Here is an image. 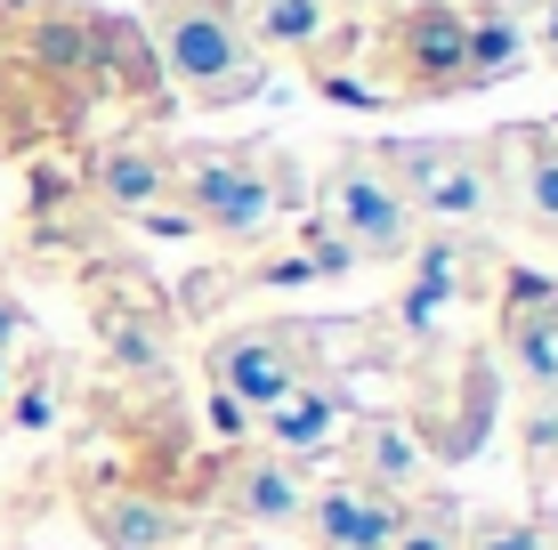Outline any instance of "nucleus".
I'll return each mask as SVG.
<instances>
[{"instance_id":"16","label":"nucleus","mask_w":558,"mask_h":550,"mask_svg":"<svg viewBox=\"0 0 558 550\" xmlns=\"http://www.w3.org/2000/svg\"><path fill=\"white\" fill-rule=\"evenodd\" d=\"M89 186H98L106 211L146 219V211H162V203H170V186H179V162H170L154 138H122V146H106V155H98Z\"/></svg>"},{"instance_id":"8","label":"nucleus","mask_w":558,"mask_h":550,"mask_svg":"<svg viewBox=\"0 0 558 550\" xmlns=\"http://www.w3.org/2000/svg\"><path fill=\"white\" fill-rule=\"evenodd\" d=\"M89 325H98L106 340V356L122 372H146V381H162V365H170V325H162V308H154V283L138 276H113L98 268L89 276Z\"/></svg>"},{"instance_id":"23","label":"nucleus","mask_w":558,"mask_h":550,"mask_svg":"<svg viewBox=\"0 0 558 550\" xmlns=\"http://www.w3.org/2000/svg\"><path fill=\"white\" fill-rule=\"evenodd\" d=\"M526 469L543 486H558V389L534 396V413H526Z\"/></svg>"},{"instance_id":"3","label":"nucleus","mask_w":558,"mask_h":550,"mask_svg":"<svg viewBox=\"0 0 558 550\" xmlns=\"http://www.w3.org/2000/svg\"><path fill=\"white\" fill-rule=\"evenodd\" d=\"M324 349H332L324 325H307V316H267V325H243V332L210 340L203 381L219 389V396H235V405L259 421V413H276L300 381H316Z\"/></svg>"},{"instance_id":"12","label":"nucleus","mask_w":558,"mask_h":550,"mask_svg":"<svg viewBox=\"0 0 558 550\" xmlns=\"http://www.w3.org/2000/svg\"><path fill=\"white\" fill-rule=\"evenodd\" d=\"M405 510H413V502L364 494L356 478H332V486H307L300 535H307V550H389L397 526H405Z\"/></svg>"},{"instance_id":"6","label":"nucleus","mask_w":558,"mask_h":550,"mask_svg":"<svg viewBox=\"0 0 558 550\" xmlns=\"http://www.w3.org/2000/svg\"><path fill=\"white\" fill-rule=\"evenodd\" d=\"M203 494L235 526H252V535H292L300 510H307V478H300V462H283L267 445H227L203 469Z\"/></svg>"},{"instance_id":"1","label":"nucleus","mask_w":558,"mask_h":550,"mask_svg":"<svg viewBox=\"0 0 558 550\" xmlns=\"http://www.w3.org/2000/svg\"><path fill=\"white\" fill-rule=\"evenodd\" d=\"M170 203L195 219V235L252 243L276 211H292V203H300V179H292V162L267 155V146H203V155L179 162Z\"/></svg>"},{"instance_id":"22","label":"nucleus","mask_w":558,"mask_h":550,"mask_svg":"<svg viewBox=\"0 0 558 550\" xmlns=\"http://www.w3.org/2000/svg\"><path fill=\"white\" fill-rule=\"evenodd\" d=\"M558 526L550 518H470L461 526V550H550Z\"/></svg>"},{"instance_id":"25","label":"nucleus","mask_w":558,"mask_h":550,"mask_svg":"<svg viewBox=\"0 0 558 550\" xmlns=\"http://www.w3.org/2000/svg\"><path fill=\"white\" fill-rule=\"evenodd\" d=\"M526 41H543L558 57V0H534V33H526Z\"/></svg>"},{"instance_id":"24","label":"nucleus","mask_w":558,"mask_h":550,"mask_svg":"<svg viewBox=\"0 0 558 550\" xmlns=\"http://www.w3.org/2000/svg\"><path fill=\"white\" fill-rule=\"evenodd\" d=\"M33 332V316H25V300H9V292H0V356H9L16 349V340H25Z\"/></svg>"},{"instance_id":"19","label":"nucleus","mask_w":558,"mask_h":550,"mask_svg":"<svg viewBox=\"0 0 558 550\" xmlns=\"http://www.w3.org/2000/svg\"><path fill=\"white\" fill-rule=\"evenodd\" d=\"M252 49H324L332 33V0H243L235 9Z\"/></svg>"},{"instance_id":"4","label":"nucleus","mask_w":558,"mask_h":550,"mask_svg":"<svg viewBox=\"0 0 558 550\" xmlns=\"http://www.w3.org/2000/svg\"><path fill=\"white\" fill-rule=\"evenodd\" d=\"M316 227L332 243H349L356 259H413L421 243V219L413 203L397 195V179L373 162V146H349L316 186Z\"/></svg>"},{"instance_id":"27","label":"nucleus","mask_w":558,"mask_h":550,"mask_svg":"<svg viewBox=\"0 0 558 550\" xmlns=\"http://www.w3.org/2000/svg\"><path fill=\"white\" fill-rule=\"evenodd\" d=\"M0 9H9V16H33V0H0Z\"/></svg>"},{"instance_id":"21","label":"nucleus","mask_w":558,"mask_h":550,"mask_svg":"<svg viewBox=\"0 0 558 550\" xmlns=\"http://www.w3.org/2000/svg\"><path fill=\"white\" fill-rule=\"evenodd\" d=\"M389 550H461V518H453V502L413 494V510H405V526H397V542H389Z\"/></svg>"},{"instance_id":"17","label":"nucleus","mask_w":558,"mask_h":550,"mask_svg":"<svg viewBox=\"0 0 558 550\" xmlns=\"http://www.w3.org/2000/svg\"><path fill=\"white\" fill-rule=\"evenodd\" d=\"M340 413H349V389H340V372H316V381H300L276 413H259V421H267V453H283V462H316V453L332 445Z\"/></svg>"},{"instance_id":"11","label":"nucleus","mask_w":558,"mask_h":550,"mask_svg":"<svg viewBox=\"0 0 558 550\" xmlns=\"http://www.w3.org/2000/svg\"><path fill=\"white\" fill-rule=\"evenodd\" d=\"M486 405H494L486 365H477V356H437V372L421 381L405 429L421 445H437V453H477V421H486Z\"/></svg>"},{"instance_id":"26","label":"nucleus","mask_w":558,"mask_h":550,"mask_svg":"<svg viewBox=\"0 0 558 550\" xmlns=\"http://www.w3.org/2000/svg\"><path fill=\"white\" fill-rule=\"evenodd\" d=\"M9 381H16V365H9V356H0V405H9Z\"/></svg>"},{"instance_id":"29","label":"nucleus","mask_w":558,"mask_h":550,"mask_svg":"<svg viewBox=\"0 0 558 550\" xmlns=\"http://www.w3.org/2000/svg\"><path fill=\"white\" fill-rule=\"evenodd\" d=\"M33 9H73V0H33Z\"/></svg>"},{"instance_id":"7","label":"nucleus","mask_w":558,"mask_h":550,"mask_svg":"<svg viewBox=\"0 0 558 550\" xmlns=\"http://www.w3.org/2000/svg\"><path fill=\"white\" fill-rule=\"evenodd\" d=\"M470 16L453 0H421V9L397 16V33L380 41V65H389L397 89L413 98H446V89H470Z\"/></svg>"},{"instance_id":"18","label":"nucleus","mask_w":558,"mask_h":550,"mask_svg":"<svg viewBox=\"0 0 558 550\" xmlns=\"http://www.w3.org/2000/svg\"><path fill=\"white\" fill-rule=\"evenodd\" d=\"M470 16V57H461V65H470V89H486V82H510L518 65H526V16L510 9V0H494V9H461Z\"/></svg>"},{"instance_id":"28","label":"nucleus","mask_w":558,"mask_h":550,"mask_svg":"<svg viewBox=\"0 0 558 550\" xmlns=\"http://www.w3.org/2000/svg\"><path fill=\"white\" fill-rule=\"evenodd\" d=\"M210 550H267V542H210Z\"/></svg>"},{"instance_id":"2","label":"nucleus","mask_w":558,"mask_h":550,"mask_svg":"<svg viewBox=\"0 0 558 550\" xmlns=\"http://www.w3.org/2000/svg\"><path fill=\"white\" fill-rule=\"evenodd\" d=\"M154 57L195 106H243L267 82L259 49L235 25V0H162L154 9Z\"/></svg>"},{"instance_id":"15","label":"nucleus","mask_w":558,"mask_h":550,"mask_svg":"<svg viewBox=\"0 0 558 550\" xmlns=\"http://www.w3.org/2000/svg\"><path fill=\"white\" fill-rule=\"evenodd\" d=\"M349 478L364 486V494L413 502V494H429V445H421L397 413H373V421L349 429Z\"/></svg>"},{"instance_id":"14","label":"nucleus","mask_w":558,"mask_h":550,"mask_svg":"<svg viewBox=\"0 0 558 550\" xmlns=\"http://www.w3.org/2000/svg\"><path fill=\"white\" fill-rule=\"evenodd\" d=\"M470 276H494V252H477V243H461V235H421L413 243V283H405V300H397V332H429L437 316L470 292Z\"/></svg>"},{"instance_id":"10","label":"nucleus","mask_w":558,"mask_h":550,"mask_svg":"<svg viewBox=\"0 0 558 550\" xmlns=\"http://www.w3.org/2000/svg\"><path fill=\"white\" fill-rule=\"evenodd\" d=\"M486 162H494V195L510 203L526 227L558 235V138L550 122H510L486 138Z\"/></svg>"},{"instance_id":"20","label":"nucleus","mask_w":558,"mask_h":550,"mask_svg":"<svg viewBox=\"0 0 558 550\" xmlns=\"http://www.w3.org/2000/svg\"><path fill=\"white\" fill-rule=\"evenodd\" d=\"M57 405H65V372H57V356L33 365V381H9V429H57Z\"/></svg>"},{"instance_id":"30","label":"nucleus","mask_w":558,"mask_h":550,"mask_svg":"<svg viewBox=\"0 0 558 550\" xmlns=\"http://www.w3.org/2000/svg\"><path fill=\"white\" fill-rule=\"evenodd\" d=\"M0 138H9V122H0Z\"/></svg>"},{"instance_id":"13","label":"nucleus","mask_w":558,"mask_h":550,"mask_svg":"<svg viewBox=\"0 0 558 550\" xmlns=\"http://www.w3.org/2000/svg\"><path fill=\"white\" fill-rule=\"evenodd\" d=\"M502 349H510V365L526 372L534 396L558 389V283L502 268Z\"/></svg>"},{"instance_id":"32","label":"nucleus","mask_w":558,"mask_h":550,"mask_svg":"<svg viewBox=\"0 0 558 550\" xmlns=\"http://www.w3.org/2000/svg\"><path fill=\"white\" fill-rule=\"evenodd\" d=\"M0 550H9V542H0Z\"/></svg>"},{"instance_id":"5","label":"nucleus","mask_w":558,"mask_h":550,"mask_svg":"<svg viewBox=\"0 0 558 550\" xmlns=\"http://www.w3.org/2000/svg\"><path fill=\"white\" fill-rule=\"evenodd\" d=\"M373 162L397 179V195L413 203V219L477 227V219L502 211L486 146H461V138H389V146H373Z\"/></svg>"},{"instance_id":"9","label":"nucleus","mask_w":558,"mask_h":550,"mask_svg":"<svg viewBox=\"0 0 558 550\" xmlns=\"http://www.w3.org/2000/svg\"><path fill=\"white\" fill-rule=\"evenodd\" d=\"M82 518L106 550H179L195 535V510L154 494V486H130V478H89L82 486Z\"/></svg>"},{"instance_id":"31","label":"nucleus","mask_w":558,"mask_h":550,"mask_svg":"<svg viewBox=\"0 0 558 550\" xmlns=\"http://www.w3.org/2000/svg\"><path fill=\"white\" fill-rule=\"evenodd\" d=\"M550 138H558V122H550Z\"/></svg>"}]
</instances>
